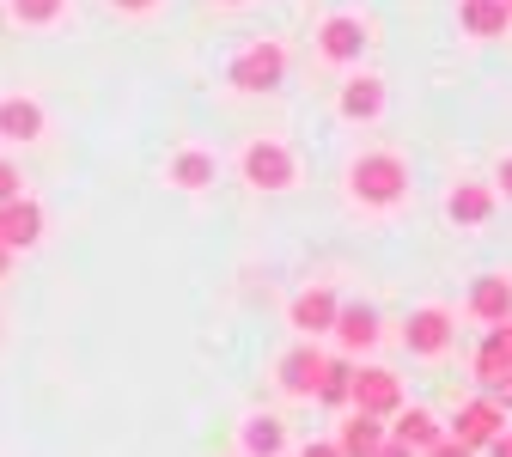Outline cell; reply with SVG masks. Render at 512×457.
Listing matches in <instances>:
<instances>
[{"instance_id": "8", "label": "cell", "mask_w": 512, "mask_h": 457, "mask_svg": "<svg viewBox=\"0 0 512 457\" xmlns=\"http://www.w3.org/2000/svg\"><path fill=\"white\" fill-rule=\"evenodd\" d=\"M43 238V208L31 195H13V202H0V244L7 250H31Z\"/></svg>"}, {"instance_id": "32", "label": "cell", "mask_w": 512, "mask_h": 457, "mask_svg": "<svg viewBox=\"0 0 512 457\" xmlns=\"http://www.w3.org/2000/svg\"><path fill=\"white\" fill-rule=\"evenodd\" d=\"M506 13H512V0H506Z\"/></svg>"}, {"instance_id": "15", "label": "cell", "mask_w": 512, "mask_h": 457, "mask_svg": "<svg viewBox=\"0 0 512 457\" xmlns=\"http://www.w3.org/2000/svg\"><path fill=\"white\" fill-rule=\"evenodd\" d=\"M342 116H348V122H378V116H384V80H372V74L348 80V86H342Z\"/></svg>"}, {"instance_id": "18", "label": "cell", "mask_w": 512, "mask_h": 457, "mask_svg": "<svg viewBox=\"0 0 512 457\" xmlns=\"http://www.w3.org/2000/svg\"><path fill=\"white\" fill-rule=\"evenodd\" d=\"M458 25H464L470 37H506L512 13H506V0H464V7H458Z\"/></svg>"}, {"instance_id": "26", "label": "cell", "mask_w": 512, "mask_h": 457, "mask_svg": "<svg viewBox=\"0 0 512 457\" xmlns=\"http://www.w3.org/2000/svg\"><path fill=\"white\" fill-rule=\"evenodd\" d=\"M482 451H488V457H512V427H500V433H494Z\"/></svg>"}, {"instance_id": "30", "label": "cell", "mask_w": 512, "mask_h": 457, "mask_svg": "<svg viewBox=\"0 0 512 457\" xmlns=\"http://www.w3.org/2000/svg\"><path fill=\"white\" fill-rule=\"evenodd\" d=\"M110 7H122V13H147V7H159V0H110Z\"/></svg>"}, {"instance_id": "7", "label": "cell", "mask_w": 512, "mask_h": 457, "mask_svg": "<svg viewBox=\"0 0 512 457\" xmlns=\"http://www.w3.org/2000/svg\"><path fill=\"white\" fill-rule=\"evenodd\" d=\"M500 427H506V409H500L494 397H476V403H464V409H458L452 439H458V445H470V451H482Z\"/></svg>"}, {"instance_id": "10", "label": "cell", "mask_w": 512, "mask_h": 457, "mask_svg": "<svg viewBox=\"0 0 512 457\" xmlns=\"http://www.w3.org/2000/svg\"><path fill=\"white\" fill-rule=\"evenodd\" d=\"M317 372H324V354H317L311 342L287 348V354H281V366H275V378H281L287 397H311V390H317Z\"/></svg>"}, {"instance_id": "5", "label": "cell", "mask_w": 512, "mask_h": 457, "mask_svg": "<svg viewBox=\"0 0 512 457\" xmlns=\"http://www.w3.org/2000/svg\"><path fill=\"white\" fill-rule=\"evenodd\" d=\"M244 183L250 189H293L299 183V159L281 141H250L244 147Z\"/></svg>"}, {"instance_id": "20", "label": "cell", "mask_w": 512, "mask_h": 457, "mask_svg": "<svg viewBox=\"0 0 512 457\" xmlns=\"http://www.w3.org/2000/svg\"><path fill=\"white\" fill-rule=\"evenodd\" d=\"M171 183H177V189H189V195H196V189H208V183H214V153H202V147H183V153L171 159Z\"/></svg>"}, {"instance_id": "22", "label": "cell", "mask_w": 512, "mask_h": 457, "mask_svg": "<svg viewBox=\"0 0 512 457\" xmlns=\"http://www.w3.org/2000/svg\"><path fill=\"white\" fill-rule=\"evenodd\" d=\"M348 384H354V360H324V372H317V390H311V397H317V403H330V409H342V403H348Z\"/></svg>"}, {"instance_id": "13", "label": "cell", "mask_w": 512, "mask_h": 457, "mask_svg": "<svg viewBox=\"0 0 512 457\" xmlns=\"http://www.w3.org/2000/svg\"><path fill=\"white\" fill-rule=\"evenodd\" d=\"M384 433H391V439H403L415 457L433 445V439H445V427H439V415H427V409H397L391 415V427H384Z\"/></svg>"}, {"instance_id": "1", "label": "cell", "mask_w": 512, "mask_h": 457, "mask_svg": "<svg viewBox=\"0 0 512 457\" xmlns=\"http://www.w3.org/2000/svg\"><path fill=\"white\" fill-rule=\"evenodd\" d=\"M348 183H354V195H360L366 208H397L403 195H409V165L397 153H360L354 171H348Z\"/></svg>"}, {"instance_id": "16", "label": "cell", "mask_w": 512, "mask_h": 457, "mask_svg": "<svg viewBox=\"0 0 512 457\" xmlns=\"http://www.w3.org/2000/svg\"><path fill=\"white\" fill-rule=\"evenodd\" d=\"M470 317H482V323L512 317V281H506V275H482V281L470 287Z\"/></svg>"}, {"instance_id": "3", "label": "cell", "mask_w": 512, "mask_h": 457, "mask_svg": "<svg viewBox=\"0 0 512 457\" xmlns=\"http://www.w3.org/2000/svg\"><path fill=\"white\" fill-rule=\"evenodd\" d=\"M348 403H354L360 415L391 421V415L403 409V378H397L391 366H360V372H354V384H348Z\"/></svg>"}, {"instance_id": "31", "label": "cell", "mask_w": 512, "mask_h": 457, "mask_svg": "<svg viewBox=\"0 0 512 457\" xmlns=\"http://www.w3.org/2000/svg\"><path fill=\"white\" fill-rule=\"evenodd\" d=\"M7 269H13V250H7V244H0V275H7Z\"/></svg>"}, {"instance_id": "17", "label": "cell", "mask_w": 512, "mask_h": 457, "mask_svg": "<svg viewBox=\"0 0 512 457\" xmlns=\"http://www.w3.org/2000/svg\"><path fill=\"white\" fill-rule=\"evenodd\" d=\"M378 445H384V421H378V415H360V409H354V415L342 421V433H336V451H342V457H372Z\"/></svg>"}, {"instance_id": "12", "label": "cell", "mask_w": 512, "mask_h": 457, "mask_svg": "<svg viewBox=\"0 0 512 457\" xmlns=\"http://www.w3.org/2000/svg\"><path fill=\"white\" fill-rule=\"evenodd\" d=\"M336 293L330 287H305L299 299H293V330H305V336H324L330 323H336Z\"/></svg>"}, {"instance_id": "2", "label": "cell", "mask_w": 512, "mask_h": 457, "mask_svg": "<svg viewBox=\"0 0 512 457\" xmlns=\"http://www.w3.org/2000/svg\"><path fill=\"white\" fill-rule=\"evenodd\" d=\"M476 384L500 409H512V317H500L488 330V342L476 348Z\"/></svg>"}, {"instance_id": "28", "label": "cell", "mask_w": 512, "mask_h": 457, "mask_svg": "<svg viewBox=\"0 0 512 457\" xmlns=\"http://www.w3.org/2000/svg\"><path fill=\"white\" fill-rule=\"evenodd\" d=\"M299 457H342V451H336V439H311Z\"/></svg>"}, {"instance_id": "29", "label": "cell", "mask_w": 512, "mask_h": 457, "mask_svg": "<svg viewBox=\"0 0 512 457\" xmlns=\"http://www.w3.org/2000/svg\"><path fill=\"white\" fill-rule=\"evenodd\" d=\"M494 183H500V189H506V202H512V153H506V159H500V171H494Z\"/></svg>"}, {"instance_id": "6", "label": "cell", "mask_w": 512, "mask_h": 457, "mask_svg": "<svg viewBox=\"0 0 512 457\" xmlns=\"http://www.w3.org/2000/svg\"><path fill=\"white\" fill-rule=\"evenodd\" d=\"M452 311L445 305H421L415 317H409V330H403V342H409V354H421V360H439L445 348H452Z\"/></svg>"}, {"instance_id": "27", "label": "cell", "mask_w": 512, "mask_h": 457, "mask_svg": "<svg viewBox=\"0 0 512 457\" xmlns=\"http://www.w3.org/2000/svg\"><path fill=\"white\" fill-rule=\"evenodd\" d=\"M372 457H415V451H409V445H403V439H391V433H384V445H378V451H372Z\"/></svg>"}, {"instance_id": "11", "label": "cell", "mask_w": 512, "mask_h": 457, "mask_svg": "<svg viewBox=\"0 0 512 457\" xmlns=\"http://www.w3.org/2000/svg\"><path fill=\"white\" fill-rule=\"evenodd\" d=\"M43 135V104L37 98H0V141H13V147H25V141H37Z\"/></svg>"}, {"instance_id": "19", "label": "cell", "mask_w": 512, "mask_h": 457, "mask_svg": "<svg viewBox=\"0 0 512 457\" xmlns=\"http://www.w3.org/2000/svg\"><path fill=\"white\" fill-rule=\"evenodd\" d=\"M330 330L342 336V348H360V354H366V348L378 342V317H372L366 305H336V323H330Z\"/></svg>"}, {"instance_id": "9", "label": "cell", "mask_w": 512, "mask_h": 457, "mask_svg": "<svg viewBox=\"0 0 512 457\" xmlns=\"http://www.w3.org/2000/svg\"><path fill=\"white\" fill-rule=\"evenodd\" d=\"M317 49H324L330 61H360L366 55V25L354 13H336V19L317 25Z\"/></svg>"}, {"instance_id": "21", "label": "cell", "mask_w": 512, "mask_h": 457, "mask_svg": "<svg viewBox=\"0 0 512 457\" xmlns=\"http://www.w3.org/2000/svg\"><path fill=\"white\" fill-rule=\"evenodd\" d=\"M238 439H244V451H250V457H281V445H287V427H281L275 415H250Z\"/></svg>"}, {"instance_id": "14", "label": "cell", "mask_w": 512, "mask_h": 457, "mask_svg": "<svg viewBox=\"0 0 512 457\" xmlns=\"http://www.w3.org/2000/svg\"><path fill=\"white\" fill-rule=\"evenodd\" d=\"M445 214H452V226H482L494 214V189L488 183H458L445 195Z\"/></svg>"}, {"instance_id": "23", "label": "cell", "mask_w": 512, "mask_h": 457, "mask_svg": "<svg viewBox=\"0 0 512 457\" xmlns=\"http://www.w3.org/2000/svg\"><path fill=\"white\" fill-rule=\"evenodd\" d=\"M61 7H68V0H7V13L19 25H49V19H61Z\"/></svg>"}, {"instance_id": "4", "label": "cell", "mask_w": 512, "mask_h": 457, "mask_svg": "<svg viewBox=\"0 0 512 457\" xmlns=\"http://www.w3.org/2000/svg\"><path fill=\"white\" fill-rule=\"evenodd\" d=\"M226 80H232L238 92H275V86L287 80V49H281V43H250L232 68H226Z\"/></svg>"}, {"instance_id": "24", "label": "cell", "mask_w": 512, "mask_h": 457, "mask_svg": "<svg viewBox=\"0 0 512 457\" xmlns=\"http://www.w3.org/2000/svg\"><path fill=\"white\" fill-rule=\"evenodd\" d=\"M19 183H25V177H19V165H13V159H0V202H13V195H25Z\"/></svg>"}, {"instance_id": "25", "label": "cell", "mask_w": 512, "mask_h": 457, "mask_svg": "<svg viewBox=\"0 0 512 457\" xmlns=\"http://www.w3.org/2000/svg\"><path fill=\"white\" fill-rule=\"evenodd\" d=\"M421 457H476V451H470V445H458L452 433H445V439H433V445H427Z\"/></svg>"}]
</instances>
